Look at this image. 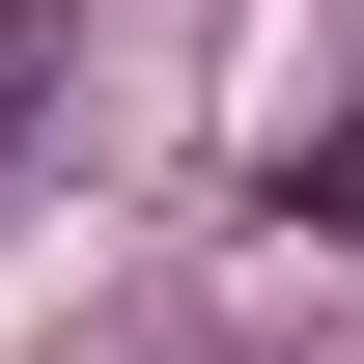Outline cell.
I'll return each instance as SVG.
<instances>
[{
	"mask_svg": "<svg viewBox=\"0 0 364 364\" xmlns=\"http://www.w3.org/2000/svg\"><path fill=\"white\" fill-rule=\"evenodd\" d=\"M56 56H85V28H56V0H0V140L56 112Z\"/></svg>",
	"mask_w": 364,
	"mask_h": 364,
	"instance_id": "1",
	"label": "cell"
},
{
	"mask_svg": "<svg viewBox=\"0 0 364 364\" xmlns=\"http://www.w3.org/2000/svg\"><path fill=\"white\" fill-rule=\"evenodd\" d=\"M280 196H309V225H364V112H336V140H280Z\"/></svg>",
	"mask_w": 364,
	"mask_h": 364,
	"instance_id": "2",
	"label": "cell"
}]
</instances>
